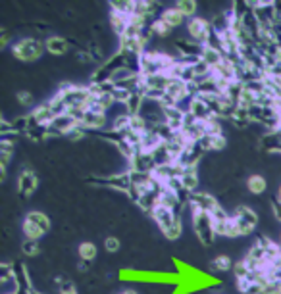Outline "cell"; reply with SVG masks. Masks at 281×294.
<instances>
[{
    "label": "cell",
    "mask_w": 281,
    "mask_h": 294,
    "mask_svg": "<svg viewBox=\"0 0 281 294\" xmlns=\"http://www.w3.org/2000/svg\"><path fill=\"white\" fill-rule=\"evenodd\" d=\"M266 177H262V175H251L249 181H247V189L251 190L252 194H262L264 190H266Z\"/></svg>",
    "instance_id": "cell-22"
},
{
    "label": "cell",
    "mask_w": 281,
    "mask_h": 294,
    "mask_svg": "<svg viewBox=\"0 0 281 294\" xmlns=\"http://www.w3.org/2000/svg\"><path fill=\"white\" fill-rule=\"evenodd\" d=\"M108 123V115L104 112H97V110H87L85 114L79 117V125L85 131H98L104 129Z\"/></svg>",
    "instance_id": "cell-10"
},
{
    "label": "cell",
    "mask_w": 281,
    "mask_h": 294,
    "mask_svg": "<svg viewBox=\"0 0 281 294\" xmlns=\"http://www.w3.org/2000/svg\"><path fill=\"white\" fill-rule=\"evenodd\" d=\"M279 248H281V235H279Z\"/></svg>",
    "instance_id": "cell-34"
},
{
    "label": "cell",
    "mask_w": 281,
    "mask_h": 294,
    "mask_svg": "<svg viewBox=\"0 0 281 294\" xmlns=\"http://www.w3.org/2000/svg\"><path fill=\"white\" fill-rule=\"evenodd\" d=\"M210 31H212V25L206 21L204 18H193L189 19V23H187V33H189V37L193 38V43L196 45H206V40L210 37Z\"/></svg>",
    "instance_id": "cell-8"
},
{
    "label": "cell",
    "mask_w": 281,
    "mask_h": 294,
    "mask_svg": "<svg viewBox=\"0 0 281 294\" xmlns=\"http://www.w3.org/2000/svg\"><path fill=\"white\" fill-rule=\"evenodd\" d=\"M271 208H273V216H275V219L281 221V202L279 200H273V202H271Z\"/></svg>",
    "instance_id": "cell-30"
},
{
    "label": "cell",
    "mask_w": 281,
    "mask_h": 294,
    "mask_svg": "<svg viewBox=\"0 0 281 294\" xmlns=\"http://www.w3.org/2000/svg\"><path fill=\"white\" fill-rule=\"evenodd\" d=\"M133 8H135V2H110V10L112 14H117V16H124V18H131L133 16Z\"/></svg>",
    "instance_id": "cell-20"
},
{
    "label": "cell",
    "mask_w": 281,
    "mask_h": 294,
    "mask_svg": "<svg viewBox=\"0 0 281 294\" xmlns=\"http://www.w3.org/2000/svg\"><path fill=\"white\" fill-rule=\"evenodd\" d=\"M16 98H18V102H20L21 106H31V102H33L31 91H20V93L16 95Z\"/></svg>",
    "instance_id": "cell-27"
},
{
    "label": "cell",
    "mask_w": 281,
    "mask_h": 294,
    "mask_svg": "<svg viewBox=\"0 0 281 294\" xmlns=\"http://www.w3.org/2000/svg\"><path fill=\"white\" fill-rule=\"evenodd\" d=\"M233 275H235V279H237V281H245L247 277L251 275V269H249V266L245 264V260L237 262V264L233 266Z\"/></svg>",
    "instance_id": "cell-26"
},
{
    "label": "cell",
    "mask_w": 281,
    "mask_h": 294,
    "mask_svg": "<svg viewBox=\"0 0 281 294\" xmlns=\"http://www.w3.org/2000/svg\"><path fill=\"white\" fill-rule=\"evenodd\" d=\"M189 208L191 212H204V214H214L216 209L220 208L218 198L210 194V192H193L189 198Z\"/></svg>",
    "instance_id": "cell-6"
},
{
    "label": "cell",
    "mask_w": 281,
    "mask_h": 294,
    "mask_svg": "<svg viewBox=\"0 0 281 294\" xmlns=\"http://www.w3.org/2000/svg\"><path fill=\"white\" fill-rule=\"evenodd\" d=\"M193 229L196 238L200 240L204 246H212L216 240V225H214L212 214H204V212H193Z\"/></svg>",
    "instance_id": "cell-2"
},
{
    "label": "cell",
    "mask_w": 281,
    "mask_h": 294,
    "mask_svg": "<svg viewBox=\"0 0 281 294\" xmlns=\"http://www.w3.org/2000/svg\"><path fill=\"white\" fill-rule=\"evenodd\" d=\"M150 216L154 218L158 229L164 233V237L168 240H177L183 235V221H181V218L175 214L174 209L158 206V208H154V212Z\"/></svg>",
    "instance_id": "cell-1"
},
{
    "label": "cell",
    "mask_w": 281,
    "mask_h": 294,
    "mask_svg": "<svg viewBox=\"0 0 281 294\" xmlns=\"http://www.w3.org/2000/svg\"><path fill=\"white\" fill-rule=\"evenodd\" d=\"M77 254H79V258H81L83 262H93V260L97 258V244H95V242H89V240H85V242H81V244H79Z\"/></svg>",
    "instance_id": "cell-21"
},
{
    "label": "cell",
    "mask_w": 281,
    "mask_h": 294,
    "mask_svg": "<svg viewBox=\"0 0 281 294\" xmlns=\"http://www.w3.org/2000/svg\"><path fill=\"white\" fill-rule=\"evenodd\" d=\"M60 294H77V288L71 281H62L60 283Z\"/></svg>",
    "instance_id": "cell-29"
},
{
    "label": "cell",
    "mask_w": 281,
    "mask_h": 294,
    "mask_svg": "<svg viewBox=\"0 0 281 294\" xmlns=\"http://www.w3.org/2000/svg\"><path fill=\"white\" fill-rule=\"evenodd\" d=\"M156 161L152 158V152L146 150H137L133 160L129 161V171H135V173H143V175H154L156 171Z\"/></svg>",
    "instance_id": "cell-7"
},
{
    "label": "cell",
    "mask_w": 281,
    "mask_h": 294,
    "mask_svg": "<svg viewBox=\"0 0 281 294\" xmlns=\"http://www.w3.org/2000/svg\"><path fill=\"white\" fill-rule=\"evenodd\" d=\"M223 58H225V56H223L222 52H218V50H214V48L206 47V45L203 47V52H200V60H203L206 66L212 67V69L218 66L220 62H222Z\"/></svg>",
    "instance_id": "cell-19"
},
{
    "label": "cell",
    "mask_w": 281,
    "mask_h": 294,
    "mask_svg": "<svg viewBox=\"0 0 281 294\" xmlns=\"http://www.w3.org/2000/svg\"><path fill=\"white\" fill-rule=\"evenodd\" d=\"M160 19H162L166 25L174 31V29H177V27H181V25H183L185 16L179 12V10L175 8V6H170V8H166L164 12L160 14Z\"/></svg>",
    "instance_id": "cell-15"
},
{
    "label": "cell",
    "mask_w": 281,
    "mask_h": 294,
    "mask_svg": "<svg viewBox=\"0 0 281 294\" xmlns=\"http://www.w3.org/2000/svg\"><path fill=\"white\" fill-rule=\"evenodd\" d=\"M237 285H239V290L243 294H281V283L271 277L264 279V281H256V283L237 281Z\"/></svg>",
    "instance_id": "cell-5"
},
{
    "label": "cell",
    "mask_w": 281,
    "mask_h": 294,
    "mask_svg": "<svg viewBox=\"0 0 281 294\" xmlns=\"http://www.w3.org/2000/svg\"><path fill=\"white\" fill-rule=\"evenodd\" d=\"M233 266H235V264L231 262V258L229 256H218V258H214V262H212V267L216 271H229Z\"/></svg>",
    "instance_id": "cell-25"
},
{
    "label": "cell",
    "mask_w": 281,
    "mask_h": 294,
    "mask_svg": "<svg viewBox=\"0 0 281 294\" xmlns=\"http://www.w3.org/2000/svg\"><path fill=\"white\" fill-rule=\"evenodd\" d=\"M39 185V177L33 170H23L18 177V192H20L21 198H27L31 196Z\"/></svg>",
    "instance_id": "cell-11"
},
{
    "label": "cell",
    "mask_w": 281,
    "mask_h": 294,
    "mask_svg": "<svg viewBox=\"0 0 281 294\" xmlns=\"http://www.w3.org/2000/svg\"><path fill=\"white\" fill-rule=\"evenodd\" d=\"M189 114L193 115L194 119L203 121V123H206V121H210V119L214 117L212 110L208 108V104L204 102V100L200 98V96H196V98H194V102H193V106H191V112H189Z\"/></svg>",
    "instance_id": "cell-14"
},
{
    "label": "cell",
    "mask_w": 281,
    "mask_h": 294,
    "mask_svg": "<svg viewBox=\"0 0 281 294\" xmlns=\"http://www.w3.org/2000/svg\"><path fill=\"white\" fill-rule=\"evenodd\" d=\"M158 206H162V208H168V209H177V206H181V198H179V194L174 192L172 189H168L164 185V189L160 192V200H158Z\"/></svg>",
    "instance_id": "cell-16"
},
{
    "label": "cell",
    "mask_w": 281,
    "mask_h": 294,
    "mask_svg": "<svg viewBox=\"0 0 281 294\" xmlns=\"http://www.w3.org/2000/svg\"><path fill=\"white\" fill-rule=\"evenodd\" d=\"M35 294H41V292H37V290H35Z\"/></svg>",
    "instance_id": "cell-35"
},
{
    "label": "cell",
    "mask_w": 281,
    "mask_h": 294,
    "mask_svg": "<svg viewBox=\"0 0 281 294\" xmlns=\"http://www.w3.org/2000/svg\"><path fill=\"white\" fill-rule=\"evenodd\" d=\"M119 294H139L137 290H133V288H126V290H122Z\"/></svg>",
    "instance_id": "cell-32"
},
{
    "label": "cell",
    "mask_w": 281,
    "mask_h": 294,
    "mask_svg": "<svg viewBox=\"0 0 281 294\" xmlns=\"http://www.w3.org/2000/svg\"><path fill=\"white\" fill-rule=\"evenodd\" d=\"M119 238L116 237H106V240H104V248H106L108 252H117L119 250Z\"/></svg>",
    "instance_id": "cell-28"
},
{
    "label": "cell",
    "mask_w": 281,
    "mask_h": 294,
    "mask_svg": "<svg viewBox=\"0 0 281 294\" xmlns=\"http://www.w3.org/2000/svg\"><path fill=\"white\" fill-rule=\"evenodd\" d=\"M21 252H23L25 256H29V258L39 256V252H41L39 240H29V238H25V240H23V244H21Z\"/></svg>",
    "instance_id": "cell-24"
},
{
    "label": "cell",
    "mask_w": 281,
    "mask_h": 294,
    "mask_svg": "<svg viewBox=\"0 0 281 294\" xmlns=\"http://www.w3.org/2000/svg\"><path fill=\"white\" fill-rule=\"evenodd\" d=\"M175 8L179 10L181 14H183L185 18H194V14H196V8H198V4L194 2V0H181V2H175L174 4Z\"/></svg>",
    "instance_id": "cell-23"
},
{
    "label": "cell",
    "mask_w": 281,
    "mask_h": 294,
    "mask_svg": "<svg viewBox=\"0 0 281 294\" xmlns=\"http://www.w3.org/2000/svg\"><path fill=\"white\" fill-rule=\"evenodd\" d=\"M277 200L281 202V187H279V190H277Z\"/></svg>",
    "instance_id": "cell-33"
},
{
    "label": "cell",
    "mask_w": 281,
    "mask_h": 294,
    "mask_svg": "<svg viewBox=\"0 0 281 294\" xmlns=\"http://www.w3.org/2000/svg\"><path fill=\"white\" fill-rule=\"evenodd\" d=\"M102 185H106L110 189H116L119 192H126L129 194V190L133 187V179H131V171H119V173H112L102 177Z\"/></svg>",
    "instance_id": "cell-9"
},
{
    "label": "cell",
    "mask_w": 281,
    "mask_h": 294,
    "mask_svg": "<svg viewBox=\"0 0 281 294\" xmlns=\"http://www.w3.org/2000/svg\"><path fill=\"white\" fill-rule=\"evenodd\" d=\"M216 225V235L218 237H225V238H237L239 237V231H237V225L233 221V216L225 219H220V221H214Z\"/></svg>",
    "instance_id": "cell-13"
},
{
    "label": "cell",
    "mask_w": 281,
    "mask_h": 294,
    "mask_svg": "<svg viewBox=\"0 0 281 294\" xmlns=\"http://www.w3.org/2000/svg\"><path fill=\"white\" fill-rule=\"evenodd\" d=\"M45 47L49 50L50 54H54V56H62V54H66L68 52V40L62 37H50L47 38V43H45Z\"/></svg>",
    "instance_id": "cell-18"
},
{
    "label": "cell",
    "mask_w": 281,
    "mask_h": 294,
    "mask_svg": "<svg viewBox=\"0 0 281 294\" xmlns=\"http://www.w3.org/2000/svg\"><path fill=\"white\" fill-rule=\"evenodd\" d=\"M25 223H31V225H35L37 229H41L45 235L50 231V219L47 214H43V212H29L27 216H25V219H23Z\"/></svg>",
    "instance_id": "cell-17"
},
{
    "label": "cell",
    "mask_w": 281,
    "mask_h": 294,
    "mask_svg": "<svg viewBox=\"0 0 281 294\" xmlns=\"http://www.w3.org/2000/svg\"><path fill=\"white\" fill-rule=\"evenodd\" d=\"M14 294H18V292H14Z\"/></svg>",
    "instance_id": "cell-36"
},
{
    "label": "cell",
    "mask_w": 281,
    "mask_h": 294,
    "mask_svg": "<svg viewBox=\"0 0 281 294\" xmlns=\"http://www.w3.org/2000/svg\"><path fill=\"white\" fill-rule=\"evenodd\" d=\"M233 221L237 225L239 237H247V235H251L252 231L258 227V216L249 206H237V208L233 209Z\"/></svg>",
    "instance_id": "cell-4"
},
{
    "label": "cell",
    "mask_w": 281,
    "mask_h": 294,
    "mask_svg": "<svg viewBox=\"0 0 281 294\" xmlns=\"http://www.w3.org/2000/svg\"><path fill=\"white\" fill-rule=\"evenodd\" d=\"M179 181H181L183 189L187 190L189 194L196 192L198 185H200V177H198V167H196V165H193V167H185L183 175L179 177Z\"/></svg>",
    "instance_id": "cell-12"
},
{
    "label": "cell",
    "mask_w": 281,
    "mask_h": 294,
    "mask_svg": "<svg viewBox=\"0 0 281 294\" xmlns=\"http://www.w3.org/2000/svg\"><path fill=\"white\" fill-rule=\"evenodd\" d=\"M43 50H45V45L41 43L39 38H21L12 48L14 56L21 60V62H35V60H39L43 56Z\"/></svg>",
    "instance_id": "cell-3"
},
{
    "label": "cell",
    "mask_w": 281,
    "mask_h": 294,
    "mask_svg": "<svg viewBox=\"0 0 281 294\" xmlns=\"http://www.w3.org/2000/svg\"><path fill=\"white\" fill-rule=\"evenodd\" d=\"M271 279L281 283V267H271Z\"/></svg>",
    "instance_id": "cell-31"
}]
</instances>
